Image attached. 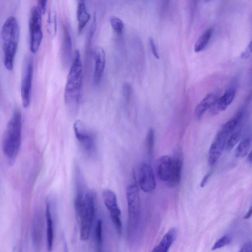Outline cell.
I'll return each instance as SVG.
<instances>
[{
  "label": "cell",
  "instance_id": "cell-16",
  "mask_svg": "<svg viewBox=\"0 0 252 252\" xmlns=\"http://www.w3.org/2000/svg\"><path fill=\"white\" fill-rule=\"evenodd\" d=\"M236 94V89L234 87L228 88L224 94L217 99L211 107L212 113H217L225 110L233 101Z\"/></svg>",
  "mask_w": 252,
  "mask_h": 252
},
{
  "label": "cell",
  "instance_id": "cell-24",
  "mask_svg": "<svg viewBox=\"0 0 252 252\" xmlns=\"http://www.w3.org/2000/svg\"><path fill=\"white\" fill-rule=\"evenodd\" d=\"M155 143V132L153 128H150L146 135V146L148 155L152 157L153 154Z\"/></svg>",
  "mask_w": 252,
  "mask_h": 252
},
{
  "label": "cell",
  "instance_id": "cell-37",
  "mask_svg": "<svg viewBox=\"0 0 252 252\" xmlns=\"http://www.w3.org/2000/svg\"><path fill=\"white\" fill-rule=\"evenodd\" d=\"M248 161L250 162V163H251V162H252V153H251V152H250V154H248Z\"/></svg>",
  "mask_w": 252,
  "mask_h": 252
},
{
  "label": "cell",
  "instance_id": "cell-36",
  "mask_svg": "<svg viewBox=\"0 0 252 252\" xmlns=\"http://www.w3.org/2000/svg\"><path fill=\"white\" fill-rule=\"evenodd\" d=\"M63 246V252H68L67 246L65 242L64 243Z\"/></svg>",
  "mask_w": 252,
  "mask_h": 252
},
{
  "label": "cell",
  "instance_id": "cell-6",
  "mask_svg": "<svg viewBox=\"0 0 252 252\" xmlns=\"http://www.w3.org/2000/svg\"><path fill=\"white\" fill-rule=\"evenodd\" d=\"M128 213V225L129 230L137 227L140 213V199L138 189L136 185H129L126 189Z\"/></svg>",
  "mask_w": 252,
  "mask_h": 252
},
{
  "label": "cell",
  "instance_id": "cell-29",
  "mask_svg": "<svg viewBox=\"0 0 252 252\" xmlns=\"http://www.w3.org/2000/svg\"><path fill=\"white\" fill-rule=\"evenodd\" d=\"M131 87L128 84H125L123 87V94L124 97L128 100L131 96Z\"/></svg>",
  "mask_w": 252,
  "mask_h": 252
},
{
  "label": "cell",
  "instance_id": "cell-9",
  "mask_svg": "<svg viewBox=\"0 0 252 252\" xmlns=\"http://www.w3.org/2000/svg\"><path fill=\"white\" fill-rule=\"evenodd\" d=\"M75 137L84 150L89 154L95 151L96 145L94 137L88 130L83 122L76 120L73 125Z\"/></svg>",
  "mask_w": 252,
  "mask_h": 252
},
{
  "label": "cell",
  "instance_id": "cell-32",
  "mask_svg": "<svg viewBox=\"0 0 252 252\" xmlns=\"http://www.w3.org/2000/svg\"><path fill=\"white\" fill-rule=\"evenodd\" d=\"M239 252H252V243L249 241L244 244Z\"/></svg>",
  "mask_w": 252,
  "mask_h": 252
},
{
  "label": "cell",
  "instance_id": "cell-30",
  "mask_svg": "<svg viewBox=\"0 0 252 252\" xmlns=\"http://www.w3.org/2000/svg\"><path fill=\"white\" fill-rule=\"evenodd\" d=\"M149 41V44H150V45L151 47V51H152V52L153 55L155 56V57L156 59H159V55H158L154 40L152 37H150Z\"/></svg>",
  "mask_w": 252,
  "mask_h": 252
},
{
  "label": "cell",
  "instance_id": "cell-27",
  "mask_svg": "<svg viewBox=\"0 0 252 252\" xmlns=\"http://www.w3.org/2000/svg\"><path fill=\"white\" fill-rule=\"evenodd\" d=\"M231 242V238L230 236L227 235H225L218 239L214 244L212 248L213 251L221 248L227 245Z\"/></svg>",
  "mask_w": 252,
  "mask_h": 252
},
{
  "label": "cell",
  "instance_id": "cell-23",
  "mask_svg": "<svg viewBox=\"0 0 252 252\" xmlns=\"http://www.w3.org/2000/svg\"><path fill=\"white\" fill-rule=\"evenodd\" d=\"M251 146V140L250 138H245L241 141L235 150L236 157L243 158L246 157L249 153Z\"/></svg>",
  "mask_w": 252,
  "mask_h": 252
},
{
  "label": "cell",
  "instance_id": "cell-15",
  "mask_svg": "<svg viewBox=\"0 0 252 252\" xmlns=\"http://www.w3.org/2000/svg\"><path fill=\"white\" fill-rule=\"evenodd\" d=\"M172 158L168 156L160 157L157 164V174L159 179L167 182L171 175Z\"/></svg>",
  "mask_w": 252,
  "mask_h": 252
},
{
  "label": "cell",
  "instance_id": "cell-3",
  "mask_svg": "<svg viewBox=\"0 0 252 252\" xmlns=\"http://www.w3.org/2000/svg\"><path fill=\"white\" fill-rule=\"evenodd\" d=\"M19 38V28L14 17L7 18L1 29L3 63L5 67L12 70L16 54Z\"/></svg>",
  "mask_w": 252,
  "mask_h": 252
},
{
  "label": "cell",
  "instance_id": "cell-21",
  "mask_svg": "<svg viewBox=\"0 0 252 252\" xmlns=\"http://www.w3.org/2000/svg\"><path fill=\"white\" fill-rule=\"evenodd\" d=\"M57 12L55 8L52 6L50 8L48 15L47 21V29L49 34L54 38L56 36L57 31Z\"/></svg>",
  "mask_w": 252,
  "mask_h": 252
},
{
  "label": "cell",
  "instance_id": "cell-28",
  "mask_svg": "<svg viewBox=\"0 0 252 252\" xmlns=\"http://www.w3.org/2000/svg\"><path fill=\"white\" fill-rule=\"evenodd\" d=\"M102 223L101 220H98L95 227V241L98 247H100L102 244Z\"/></svg>",
  "mask_w": 252,
  "mask_h": 252
},
{
  "label": "cell",
  "instance_id": "cell-34",
  "mask_svg": "<svg viewBox=\"0 0 252 252\" xmlns=\"http://www.w3.org/2000/svg\"><path fill=\"white\" fill-rule=\"evenodd\" d=\"M251 42H250L249 45L248 46V47L246 49V51H245L241 55L242 57H243L244 58H248L249 56V52H251V51H251Z\"/></svg>",
  "mask_w": 252,
  "mask_h": 252
},
{
  "label": "cell",
  "instance_id": "cell-5",
  "mask_svg": "<svg viewBox=\"0 0 252 252\" xmlns=\"http://www.w3.org/2000/svg\"><path fill=\"white\" fill-rule=\"evenodd\" d=\"M30 48L32 53H36L38 50L43 38L42 30V14L36 5L31 9L30 20Z\"/></svg>",
  "mask_w": 252,
  "mask_h": 252
},
{
  "label": "cell",
  "instance_id": "cell-31",
  "mask_svg": "<svg viewBox=\"0 0 252 252\" xmlns=\"http://www.w3.org/2000/svg\"><path fill=\"white\" fill-rule=\"evenodd\" d=\"M47 0H40L37 1V7L41 13L44 14L46 10Z\"/></svg>",
  "mask_w": 252,
  "mask_h": 252
},
{
  "label": "cell",
  "instance_id": "cell-22",
  "mask_svg": "<svg viewBox=\"0 0 252 252\" xmlns=\"http://www.w3.org/2000/svg\"><path fill=\"white\" fill-rule=\"evenodd\" d=\"M212 32V29H209L198 38L194 45L195 52H199L206 47L211 37Z\"/></svg>",
  "mask_w": 252,
  "mask_h": 252
},
{
  "label": "cell",
  "instance_id": "cell-26",
  "mask_svg": "<svg viewBox=\"0 0 252 252\" xmlns=\"http://www.w3.org/2000/svg\"><path fill=\"white\" fill-rule=\"evenodd\" d=\"M240 139V135L233 133L229 136L226 141L225 147L227 151H231L236 145Z\"/></svg>",
  "mask_w": 252,
  "mask_h": 252
},
{
  "label": "cell",
  "instance_id": "cell-12",
  "mask_svg": "<svg viewBox=\"0 0 252 252\" xmlns=\"http://www.w3.org/2000/svg\"><path fill=\"white\" fill-rule=\"evenodd\" d=\"M94 83L98 85L101 80L105 65V54L104 50L100 47L95 48L94 51Z\"/></svg>",
  "mask_w": 252,
  "mask_h": 252
},
{
  "label": "cell",
  "instance_id": "cell-13",
  "mask_svg": "<svg viewBox=\"0 0 252 252\" xmlns=\"http://www.w3.org/2000/svg\"><path fill=\"white\" fill-rule=\"evenodd\" d=\"M172 158V173L167 184L169 187L174 188L179 184L181 180L183 161V154L181 151H179Z\"/></svg>",
  "mask_w": 252,
  "mask_h": 252
},
{
  "label": "cell",
  "instance_id": "cell-38",
  "mask_svg": "<svg viewBox=\"0 0 252 252\" xmlns=\"http://www.w3.org/2000/svg\"></svg>",
  "mask_w": 252,
  "mask_h": 252
},
{
  "label": "cell",
  "instance_id": "cell-4",
  "mask_svg": "<svg viewBox=\"0 0 252 252\" xmlns=\"http://www.w3.org/2000/svg\"><path fill=\"white\" fill-rule=\"evenodd\" d=\"M94 211L95 194L92 191H87L83 207L76 216L80 223V238L82 240H87L89 237Z\"/></svg>",
  "mask_w": 252,
  "mask_h": 252
},
{
  "label": "cell",
  "instance_id": "cell-25",
  "mask_svg": "<svg viewBox=\"0 0 252 252\" xmlns=\"http://www.w3.org/2000/svg\"><path fill=\"white\" fill-rule=\"evenodd\" d=\"M110 24L114 32L118 34H121L124 28L123 22L120 18L113 16L110 19Z\"/></svg>",
  "mask_w": 252,
  "mask_h": 252
},
{
  "label": "cell",
  "instance_id": "cell-7",
  "mask_svg": "<svg viewBox=\"0 0 252 252\" xmlns=\"http://www.w3.org/2000/svg\"><path fill=\"white\" fill-rule=\"evenodd\" d=\"M33 72V60L27 57L23 63L21 83L22 101L25 108L28 107L31 102Z\"/></svg>",
  "mask_w": 252,
  "mask_h": 252
},
{
  "label": "cell",
  "instance_id": "cell-18",
  "mask_svg": "<svg viewBox=\"0 0 252 252\" xmlns=\"http://www.w3.org/2000/svg\"><path fill=\"white\" fill-rule=\"evenodd\" d=\"M217 97L213 94H207L196 106L194 110V115L197 119L201 118L203 114L216 102Z\"/></svg>",
  "mask_w": 252,
  "mask_h": 252
},
{
  "label": "cell",
  "instance_id": "cell-35",
  "mask_svg": "<svg viewBox=\"0 0 252 252\" xmlns=\"http://www.w3.org/2000/svg\"><path fill=\"white\" fill-rule=\"evenodd\" d=\"M252 215V207L250 208V210L248 211L246 215L245 216L244 218L245 219H249L251 217Z\"/></svg>",
  "mask_w": 252,
  "mask_h": 252
},
{
  "label": "cell",
  "instance_id": "cell-33",
  "mask_svg": "<svg viewBox=\"0 0 252 252\" xmlns=\"http://www.w3.org/2000/svg\"><path fill=\"white\" fill-rule=\"evenodd\" d=\"M212 174V171L209 172L207 173L203 178L202 181L200 183V187L201 188H203L205 186L206 183H207L210 177L211 176Z\"/></svg>",
  "mask_w": 252,
  "mask_h": 252
},
{
  "label": "cell",
  "instance_id": "cell-14",
  "mask_svg": "<svg viewBox=\"0 0 252 252\" xmlns=\"http://www.w3.org/2000/svg\"><path fill=\"white\" fill-rule=\"evenodd\" d=\"M72 52V41L71 35L68 27L64 25L63 26V40L61 49V56L62 63L64 67H66L71 58Z\"/></svg>",
  "mask_w": 252,
  "mask_h": 252
},
{
  "label": "cell",
  "instance_id": "cell-8",
  "mask_svg": "<svg viewBox=\"0 0 252 252\" xmlns=\"http://www.w3.org/2000/svg\"><path fill=\"white\" fill-rule=\"evenodd\" d=\"M104 204L109 211L111 219L117 232H122L121 212L119 207L115 193L110 189H105L102 192Z\"/></svg>",
  "mask_w": 252,
  "mask_h": 252
},
{
  "label": "cell",
  "instance_id": "cell-11",
  "mask_svg": "<svg viewBox=\"0 0 252 252\" xmlns=\"http://www.w3.org/2000/svg\"><path fill=\"white\" fill-rule=\"evenodd\" d=\"M139 185L145 192H151L156 188V182L152 166L143 162L139 170Z\"/></svg>",
  "mask_w": 252,
  "mask_h": 252
},
{
  "label": "cell",
  "instance_id": "cell-19",
  "mask_svg": "<svg viewBox=\"0 0 252 252\" xmlns=\"http://www.w3.org/2000/svg\"><path fill=\"white\" fill-rule=\"evenodd\" d=\"M51 203L47 201L46 206V217L47 222V245L48 251H51L54 239V228L51 210Z\"/></svg>",
  "mask_w": 252,
  "mask_h": 252
},
{
  "label": "cell",
  "instance_id": "cell-1",
  "mask_svg": "<svg viewBox=\"0 0 252 252\" xmlns=\"http://www.w3.org/2000/svg\"><path fill=\"white\" fill-rule=\"evenodd\" d=\"M83 82V67L79 50H77L70 68L64 90L65 104L71 112L76 111Z\"/></svg>",
  "mask_w": 252,
  "mask_h": 252
},
{
  "label": "cell",
  "instance_id": "cell-2",
  "mask_svg": "<svg viewBox=\"0 0 252 252\" xmlns=\"http://www.w3.org/2000/svg\"><path fill=\"white\" fill-rule=\"evenodd\" d=\"M22 141V115L15 110L10 119L4 133L2 149L8 162L12 164L19 152Z\"/></svg>",
  "mask_w": 252,
  "mask_h": 252
},
{
  "label": "cell",
  "instance_id": "cell-17",
  "mask_svg": "<svg viewBox=\"0 0 252 252\" xmlns=\"http://www.w3.org/2000/svg\"><path fill=\"white\" fill-rule=\"evenodd\" d=\"M176 234L177 231L175 228L170 229L151 252H168L175 239Z\"/></svg>",
  "mask_w": 252,
  "mask_h": 252
},
{
  "label": "cell",
  "instance_id": "cell-20",
  "mask_svg": "<svg viewBox=\"0 0 252 252\" xmlns=\"http://www.w3.org/2000/svg\"><path fill=\"white\" fill-rule=\"evenodd\" d=\"M76 15L78 24V31L79 33H81L91 18L90 14L87 10L84 1H78Z\"/></svg>",
  "mask_w": 252,
  "mask_h": 252
},
{
  "label": "cell",
  "instance_id": "cell-10",
  "mask_svg": "<svg viewBox=\"0 0 252 252\" xmlns=\"http://www.w3.org/2000/svg\"><path fill=\"white\" fill-rule=\"evenodd\" d=\"M229 135L221 129L218 131L209 150L208 162L210 166L214 165L220 157L225 147Z\"/></svg>",
  "mask_w": 252,
  "mask_h": 252
}]
</instances>
